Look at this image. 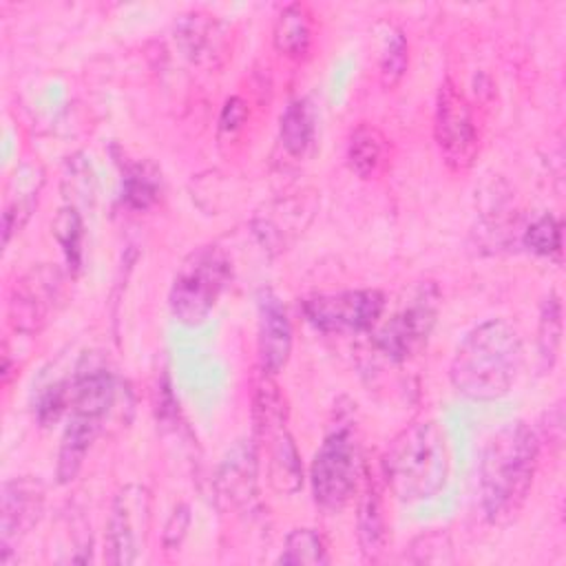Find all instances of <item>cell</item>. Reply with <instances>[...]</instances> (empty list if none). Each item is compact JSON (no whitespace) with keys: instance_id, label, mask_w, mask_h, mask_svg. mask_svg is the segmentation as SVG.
<instances>
[{"instance_id":"1","label":"cell","mask_w":566,"mask_h":566,"mask_svg":"<svg viewBox=\"0 0 566 566\" xmlns=\"http://www.w3.org/2000/svg\"><path fill=\"white\" fill-rule=\"evenodd\" d=\"M522 363L524 343L520 332L504 318H489L458 343L449 380L469 400H497L515 385Z\"/></svg>"},{"instance_id":"2","label":"cell","mask_w":566,"mask_h":566,"mask_svg":"<svg viewBox=\"0 0 566 566\" xmlns=\"http://www.w3.org/2000/svg\"><path fill=\"white\" fill-rule=\"evenodd\" d=\"M539 462V436L524 420L500 427L480 460V502L493 524L511 522L524 506Z\"/></svg>"},{"instance_id":"3","label":"cell","mask_w":566,"mask_h":566,"mask_svg":"<svg viewBox=\"0 0 566 566\" xmlns=\"http://www.w3.org/2000/svg\"><path fill=\"white\" fill-rule=\"evenodd\" d=\"M451 455L444 429L418 420L398 431L382 453V478L400 502L433 500L449 480Z\"/></svg>"},{"instance_id":"4","label":"cell","mask_w":566,"mask_h":566,"mask_svg":"<svg viewBox=\"0 0 566 566\" xmlns=\"http://www.w3.org/2000/svg\"><path fill=\"white\" fill-rule=\"evenodd\" d=\"M365 469L360 436L352 416H336L310 467L314 502L325 511H340L360 486Z\"/></svg>"},{"instance_id":"5","label":"cell","mask_w":566,"mask_h":566,"mask_svg":"<svg viewBox=\"0 0 566 566\" xmlns=\"http://www.w3.org/2000/svg\"><path fill=\"white\" fill-rule=\"evenodd\" d=\"M230 279L232 263L219 245H201L190 252L179 265L168 294L175 321L188 327L206 323Z\"/></svg>"},{"instance_id":"6","label":"cell","mask_w":566,"mask_h":566,"mask_svg":"<svg viewBox=\"0 0 566 566\" xmlns=\"http://www.w3.org/2000/svg\"><path fill=\"white\" fill-rule=\"evenodd\" d=\"M433 139L449 170L464 172L473 166L480 150L478 124L467 95L451 77H447L438 88Z\"/></svg>"},{"instance_id":"7","label":"cell","mask_w":566,"mask_h":566,"mask_svg":"<svg viewBox=\"0 0 566 566\" xmlns=\"http://www.w3.org/2000/svg\"><path fill=\"white\" fill-rule=\"evenodd\" d=\"M440 294L433 283H422L413 298L389 316L374 334V347L394 363H405L420 354L436 327Z\"/></svg>"},{"instance_id":"8","label":"cell","mask_w":566,"mask_h":566,"mask_svg":"<svg viewBox=\"0 0 566 566\" xmlns=\"http://www.w3.org/2000/svg\"><path fill=\"white\" fill-rule=\"evenodd\" d=\"M153 522V495L144 484L122 486L106 522L104 559L113 566H130L139 559Z\"/></svg>"},{"instance_id":"9","label":"cell","mask_w":566,"mask_h":566,"mask_svg":"<svg viewBox=\"0 0 566 566\" xmlns=\"http://www.w3.org/2000/svg\"><path fill=\"white\" fill-rule=\"evenodd\" d=\"M64 294V274L57 265L38 263L15 279L9 292V325L13 332L40 334L55 314Z\"/></svg>"},{"instance_id":"10","label":"cell","mask_w":566,"mask_h":566,"mask_svg":"<svg viewBox=\"0 0 566 566\" xmlns=\"http://www.w3.org/2000/svg\"><path fill=\"white\" fill-rule=\"evenodd\" d=\"M301 307L307 323L321 332H369L382 316L385 294L371 287L314 294Z\"/></svg>"},{"instance_id":"11","label":"cell","mask_w":566,"mask_h":566,"mask_svg":"<svg viewBox=\"0 0 566 566\" xmlns=\"http://www.w3.org/2000/svg\"><path fill=\"white\" fill-rule=\"evenodd\" d=\"M46 491L33 475H20L2 484L0 495V562L7 564L15 546L40 522Z\"/></svg>"},{"instance_id":"12","label":"cell","mask_w":566,"mask_h":566,"mask_svg":"<svg viewBox=\"0 0 566 566\" xmlns=\"http://www.w3.org/2000/svg\"><path fill=\"white\" fill-rule=\"evenodd\" d=\"M314 210H316L314 195L281 197L268 203L254 217V223H252L254 234L268 250L281 252L305 230V226L314 217Z\"/></svg>"},{"instance_id":"13","label":"cell","mask_w":566,"mask_h":566,"mask_svg":"<svg viewBox=\"0 0 566 566\" xmlns=\"http://www.w3.org/2000/svg\"><path fill=\"white\" fill-rule=\"evenodd\" d=\"M175 40L184 55L206 69H217L228 55V29L206 11L184 13L175 24Z\"/></svg>"},{"instance_id":"14","label":"cell","mask_w":566,"mask_h":566,"mask_svg":"<svg viewBox=\"0 0 566 566\" xmlns=\"http://www.w3.org/2000/svg\"><path fill=\"white\" fill-rule=\"evenodd\" d=\"M259 363L261 371L279 374L292 354V323L281 298L263 290L259 294Z\"/></svg>"},{"instance_id":"15","label":"cell","mask_w":566,"mask_h":566,"mask_svg":"<svg viewBox=\"0 0 566 566\" xmlns=\"http://www.w3.org/2000/svg\"><path fill=\"white\" fill-rule=\"evenodd\" d=\"M44 186V168L40 164H20L4 188V208H2V243L7 245L15 232L24 228Z\"/></svg>"},{"instance_id":"16","label":"cell","mask_w":566,"mask_h":566,"mask_svg":"<svg viewBox=\"0 0 566 566\" xmlns=\"http://www.w3.org/2000/svg\"><path fill=\"white\" fill-rule=\"evenodd\" d=\"M259 451L254 440H239L223 458L217 475L219 495L232 506H250L256 500Z\"/></svg>"},{"instance_id":"17","label":"cell","mask_w":566,"mask_h":566,"mask_svg":"<svg viewBox=\"0 0 566 566\" xmlns=\"http://www.w3.org/2000/svg\"><path fill=\"white\" fill-rule=\"evenodd\" d=\"M261 447H265L268 455V480L279 493H296L303 486V462L294 438L287 427H279L261 438H254Z\"/></svg>"},{"instance_id":"18","label":"cell","mask_w":566,"mask_h":566,"mask_svg":"<svg viewBox=\"0 0 566 566\" xmlns=\"http://www.w3.org/2000/svg\"><path fill=\"white\" fill-rule=\"evenodd\" d=\"M99 431H102V420H95L82 413H69V422L64 427L60 449H57L55 473L60 484H69L77 478Z\"/></svg>"},{"instance_id":"19","label":"cell","mask_w":566,"mask_h":566,"mask_svg":"<svg viewBox=\"0 0 566 566\" xmlns=\"http://www.w3.org/2000/svg\"><path fill=\"white\" fill-rule=\"evenodd\" d=\"M356 535L358 546L365 559H378V555L385 548L387 537V524H385V511H382V497L380 489L365 469L360 480V497H358V513H356Z\"/></svg>"},{"instance_id":"20","label":"cell","mask_w":566,"mask_h":566,"mask_svg":"<svg viewBox=\"0 0 566 566\" xmlns=\"http://www.w3.org/2000/svg\"><path fill=\"white\" fill-rule=\"evenodd\" d=\"M314 42V20L312 11L303 2L285 4L272 29V44L276 53L287 60H305Z\"/></svg>"},{"instance_id":"21","label":"cell","mask_w":566,"mask_h":566,"mask_svg":"<svg viewBox=\"0 0 566 566\" xmlns=\"http://www.w3.org/2000/svg\"><path fill=\"white\" fill-rule=\"evenodd\" d=\"M389 157V142L382 130L369 122H360L347 139V164L360 179L378 177Z\"/></svg>"},{"instance_id":"22","label":"cell","mask_w":566,"mask_h":566,"mask_svg":"<svg viewBox=\"0 0 566 566\" xmlns=\"http://www.w3.org/2000/svg\"><path fill=\"white\" fill-rule=\"evenodd\" d=\"M316 124L312 104L305 97L292 99L279 119V142L290 157H305L314 146Z\"/></svg>"},{"instance_id":"23","label":"cell","mask_w":566,"mask_h":566,"mask_svg":"<svg viewBox=\"0 0 566 566\" xmlns=\"http://www.w3.org/2000/svg\"><path fill=\"white\" fill-rule=\"evenodd\" d=\"M161 192L159 170L148 161L128 164L122 172V203L130 210H148Z\"/></svg>"},{"instance_id":"24","label":"cell","mask_w":566,"mask_h":566,"mask_svg":"<svg viewBox=\"0 0 566 566\" xmlns=\"http://www.w3.org/2000/svg\"><path fill=\"white\" fill-rule=\"evenodd\" d=\"M62 192L66 199V206H73L82 212V208H93L95 195H97V179L93 172V166L88 159H84L82 153L66 159L64 172H62Z\"/></svg>"},{"instance_id":"25","label":"cell","mask_w":566,"mask_h":566,"mask_svg":"<svg viewBox=\"0 0 566 566\" xmlns=\"http://www.w3.org/2000/svg\"><path fill=\"white\" fill-rule=\"evenodd\" d=\"M279 564H329V548L316 528H294L287 533Z\"/></svg>"},{"instance_id":"26","label":"cell","mask_w":566,"mask_h":566,"mask_svg":"<svg viewBox=\"0 0 566 566\" xmlns=\"http://www.w3.org/2000/svg\"><path fill=\"white\" fill-rule=\"evenodd\" d=\"M562 343V303L555 292H551L539 310L537 323V354L542 360V369H551Z\"/></svg>"},{"instance_id":"27","label":"cell","mask_w":566,"mask_h":566,"mask_svg":"<svg viewBox=\"0 0 566 566\" xmlns=\"http://www.w3.org/2000/svg\"><path fill=\"white\" fill-rule=\"evenodd\" d=\"M51 230L64 252L69 270L75 272L82 263V239H84L82 212L73 206H62L51 223Z\"/></svg>"},{"instance_id":"28","label":"cell","mask_w":566,"mask_h":566,"mask_svg":"<svg viewBox=\"0 0 566 566\" xmlns=\"http://www.w3.org/2000/svg\"><path fill=\"white\" fill-rule=\"evenodd\" d=\"M407 62H409V53H407V38L400 29H391V33H387L382 53H380V84L385 88H394L398 86V82L402 80L405 71H407Z\"/></svg>"},{"instance_id":"29","label":"cell","mask_w":566,"mask_h":566,"mask_svg":"<svg viewBox=\"0 0 566 566\" xmlns=\"http://www.w3.org/2000/svg\"><path fill=\"white\" fill-rule=\"evenodd\" d=\"M524 243L531 252H535L539 256L559 254L562 252V223L548 212L542 214L526 228Z\"/></svg>"},{"instance_id":"30","label":"cell","mask_w":566,"mask_h":566,"mask_svg":"<svg viewBox=\"0 0 566 566\" xmlns=\"http://www.w3.org/2000/svg\"><path fill=\"white\" fill-rule=\"evenodd\" d=\"M409 562L416 564H447L453 562V544L444 531H429L409 544Z\"/></svg>"},{"instance_id":"31","label":"cell","mask_w":566,"mask_h":566,"mask_svg":"<svg viewBox=\"0 0 566 566\" xmlns=\"http://www.w3.org/2000/svg\"><path fill=\"white\" fill-rule=\"evenodd\" d=\"M73 380H55L46 385L35 400V418L42 427L53 424L71 407Z\"/></svg>"},{"instance_id":"32","label":"cell","mask_w":566,"mask_h":566,"mask_svg":"<svg viewBox=\"0 0 566 566\" xmlns=\"http://www.w3.org/2000/svg\"><path fill=\"white\" fill-rule=\"evenodd\" d=\"M188 526H190V509L186 504H179L175 506V511L170 513L166 526H164V548L166 551H175L181 546L186 533H188Z\"/></svg>"},{"instance_id":"33","label":"cell","mask_w":566,"mask_h":566,"mask_svg":"<svg viewBox=\"0 0 566 566\" xmlns=\"http://www.w3.org/2000/svg\"><path fill=\"white\" fill-rule=\"evenodd\" d=\"M245 119H248V104L237 95L228 97L219 115V130L232 135L245 124Z\"/></svg>"}]
</instances>
